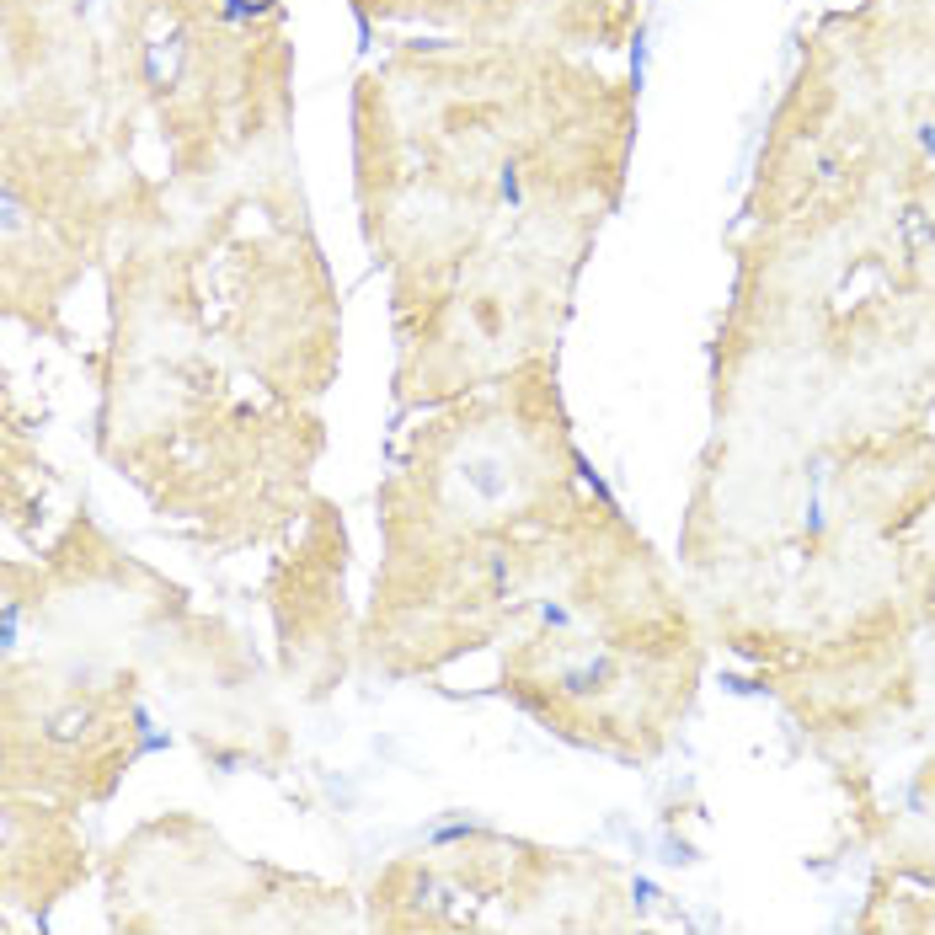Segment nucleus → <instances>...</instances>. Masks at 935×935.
<instances>
[{
    "label": "nucleus",
    "mask_w": 935,
    "mask_h": 935,
    "mask_svg": "<svg viewBox=\"0 0 935 935\" xmlns=\"http://www.w3.org/2000/svg\"><path fill=\"white\" fill-rule=\"evenodd\" d=\"M898 236H903V246H909V252H925V246H935V220H930L919 204H903Z\"/></svg>",
    "instance_id": "1"
}]
</instances>
